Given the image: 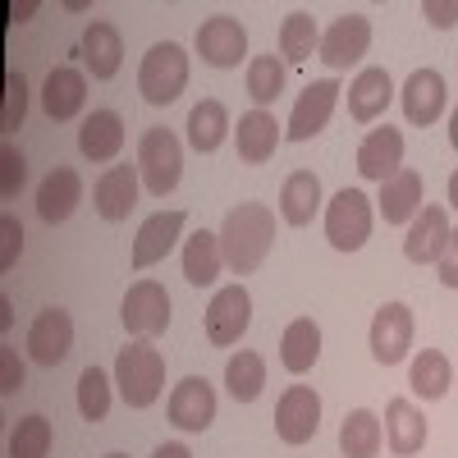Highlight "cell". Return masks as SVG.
Segmentation results:
<instances>
[{"label":"cell","instance_id":"obj_1","mask_svg":"<svg viewBox=\"0 0 458 458\" xmlns=\"http://www.w3.org/2000/svg\"><path fill=\"white\" fill-rule=\"evenodd\" d=\"M271 243H276V211L261 202H239L220 225V252L234 276H252L271 257Z\"/></svg>","mask_w":458,"mask_h":458},{"label":"cell","instance_id":"obj_2","mask_svg":"<svg viewBox=\"0 0 458 458\" xmlns=\"http://www.w3.org/2000/svg\"><path fill=\"white\" fill-rule=\"evenodd\" d=\"M114 390L129 408H151L165 390V358L151 349V339H133L114 358Z\"/></svg>","mask_w":458,"mask_h":458},{"label":"cell","instance_id":"obj_3","mask_svg":"<svg viewBox=\"0 0 458 458\" xmlns=\"http://www.w3.org/2000/svg\"><path fill=\"white\" fill-rule=\"evenodd\" d=\"M188 88V55L179 42H157L142 55L138 69V92L147 106H170L179 101V92Z\"/></svg>","mask_w":458,"mask_h":458},{"label":"cell","instance_id":"obj_4","mask_svg":"<svg viewBox=\"0 0 458 458\" xmlns=\"http://www.w3.org/2000/svg\"><path fill=\"white\" fill-rule=\"evenodd\" d=\"M138 174L151 198H165L179 188L183 174V142L170 129H147L138 142Z\"/></svg>","mask_w":458,"mask_h":458},{"label":"cell","instance_id":"obj_5","mask_svg":"<svg viewBox=\"0 0 458 458\" xmlns=\"http://www.w3.org/2000/svg\"><path fill=\"white\" fill-rule=\"evenodd\" d=\"M371 198L362 188H339L326 207V239L335 252H358L371 239Z\"/></svg>","mask_w":458,"mask_h":458},{"label":"cell","instance_id":"obj_6","mask_svg":"<svg viewBox=\"0 0 458 458\" xmlns=\"http://www.w3.org/2000/svg\"><path fill=\"white\" fill-rule=\"evenodd\" d=\"M252 326V293L243 284H225L216 289L211 308H207V344L216 349H229V344H239Z\"/></svg>","mask_w":458,"mask_h":458},{"label":"cell","instance_id":"obj_7","mask_svg":"<svg viewBox=\"0 0 458 458\" xmlns=\"http://www.w3.org/2000/svg\"><path fill=\"white\" fill-rule=\"evenodd\" d=\"M193 47H198L202 64H211V69H239L248 60V28L234 14H211L198 28Z\"/></svg>","mask_w":458,"mask_h":458},{"label":"cell","instance_id":"obj_8","mask_svg":"<svg viewBox=\"0 0 458 458\" xmlns=\"http://www.w3.org/2000/svg\"><path fill=\"white\" fill-rule=\"evenodd\" d=\"M120 317H124V330H129L133 339H157V335H165V326H170V293H165L157 280H138V284L124 293Z\"/></svg>","mask_w":458,"mask_h":458},{"label":"cell","instance_id":"obj_9","mask_svg":"<svg viewBox=\"0 0 458 458\" xmlns=\"http://www.w3.org/2000/svg\"><path fill=\"white\" fill-rule=\"evenodd\" d=\"M412 330H417V321H412L408 302H386L371 317V358L380 367H399L412 349Z\"/></svg>","mask_w":458,"mask_h":458},{"label":"cell","instance_id":"obj_10","mask_svg":"<svg viewBox=\"0 0 458 458\" xmlns=\"http://www.w3.org/2000/svg\"><path fill=\"white\" fill-rule=\"evenodd\" d=\"M367 47H371V23L358 14V10H349V14H339L326 32H321V60H326V69H335V73H344V69H353L362 55H367Z\"/></svg>","mask_w":458,"mask_h":458},{"label":"cell","instance_id":"obj_11","mask_svg":"<svg viewBox=\"0 0 458 458\" xmlns=\"http://www.w3.org/2000/svg\"><path fill=\"white\" fill-rule=\"evenodd\" d=\"M321 431V394L312 386H289L276 403V436L284 445H308Z\"/></svg>","mask_w":458,"mask_h":458},{"label":"cell","instance_id":"obj_12","mask_svg":"<svg viewBox=\"0 0 458 458\" xmlns=\"http://www.w3.org/2000/svg\"><path fill=\"white\" fill-rule=\"evenodd\" d=\"M335 101H339V83H335V79H317V83H308V88H302V97L293 101V114H289V124H284V138H289V142H308V138H317V133L330 124Z\"/></svg>","mask_w":458,"mask_h":458},{"label":"cell","instance_id":"obj_13","mask_svg":"<svg viewBox=\"0 0 458 458\" xmlns=\"http://www.w3.org/2000/svg\"><path fill=\"white\" fill-rule=\"evenodd\" d=\"M170 422L179 431H207L216 422V390H211V380L207 376H183L179 386L170 390Z\"/></svg>","mask_w":458,"mask_h":458},{"label":"cell","instance_id":"obj_14","mask_svg":"<svg viewBox=\"0 0 458 458\" xmlns=\"http://www.w3.org/2000/svg\"><path fill=\"white\" fill-rule=\"evenodd\" d=\"M449 239H454V229H449V211H445V207H422V211L412 216V225H408L403 257H408L412 266H436V261L445 257Z\"/></svg>","mask_w":458,"mask_h":458},{"label":"cell","instance_id":"obj_15","mask_svg":"<svg viewBox=\"0 0 458 458\" xmlns=\"http://www.w3.org/2000/svg\"><path fill=\"white\" fill-rule=\"evenodd\" d=\"M183 225H188L183 211H157V216H147L142 229H138V239H133V252H129L133 271H151L157 261H165L170 248H174L179 234H183Z\"/></svg>","mask_w":458,"mask_h":458},{"label":"cell","instance_id":"obj_16","mask_svg":"<svg viewBox=\"0 0 458 458\" xmlns=\"http://www.w3.org/2000/svg\"><path fill=\"white\" fill-rule=\"evenodd\" d=\"M399 97H403L408 124H417V129L436 124L440 114H445V101H449V92H445V73H440V69H412Z\"/></svg>","mask_w":458,"mask_h":458},{"label":"cell","instance_id":"obj_17","mask_svg":"<svg viewBox=\"0 0 458 458\" xmlns=\"http://www.w3.org/2000/svg\"><path fill=\"white\" fill-rule=\"evenodd\" d=\"M73 349V321L64 308H47V312H37L32 330H28V353L32 362H42V367H60Z\"/></svg>","mask_w":458,"mask_h":458},{"label":"cell","instance_id":"obj_18","mask_svg":"<svg viewBox=\"0 0 458 458\" xmlns=\"http://www.w3.org/2000/svg\"><path fill=\"white\" fill-rule=\"evenodd\" d=\"M138 165H110L97 183H92V207L101 220H129V211L138 207Z\"/></svg>","mask_w":458,"mask_h":458},{"label":"cell","instance_id":"obj_19","mask_svg":"<svg viewBox=\"0 0 458 458\" xmlns=\"http://www.w3.org/2000/svg\"><path fill=\"white\" fill-rule=\"evenodd\" d=\"M83 106H88V79H83V69L55 64L47 73V83H42V110L51 114L55 124H69Z\"/></svg>","mask_w":458,"mask_h":458},{"label":"cell","instance_id":"obj_20","mask_svg":"<svg viewBox=\"0 0 458 458\" xmlns=\"http://www.w3.org/2000/svg\"><path fill=\"white\" fill-rule=\"evenodd\" d=\"M403 170V133L399 129H371L358 147V174L371 183H386Z\"/></svg>","mask_w":458,"mask_h":458},{"label":"cell","instance_id":"obj_21","mask_svg":"<svg viewBox=\"0 0 458 458\" xmlns=\"http://www.w3.org/2000/svg\"><path fill=\"white\" fill-rule=\"evenodd\" d=\"M79 55H83V64L92 69V79H101V83L114 79V73H120V64H124V37H120V28L106 23V19H92V23L83 28Z\"/></svg>","mask_w":458,"mask_h":458},{"label":"cell","instance_id":"obj_22","mask_svg":"<svg viewBox=\"0 0 458 458\" xmlns=\"http://www.w3.org/2000/svg\"><path fill=\"white\" fill-rule=\"evenodd\" d=\"M79 202H83V179L69 165H55L42 183H37V216H42L47 225L69 220L73 211H79Z\"/></svg>","mask_w":458,"mask_h":458},{"label":"cell","instance_id":"obj_23","mask_svg":"<svg viewBox=\"0 0 458 458\" xmlns=\"http://www.w3.org/2000/svg\"><path fill=\"white\" fill-rule=\"evenodd\" d=\"M380 422H386V445H390L394 458L422 454V445H427V417H422V408H417L412 399H390Z\"/></svg>","mask_w":458,"mask_h":458},{"label":"cell","instance_id":"obj_24","mask_svg":"<svg viewBox=\"0 0 458 458\" xmlns=\"http://www.w3.org/2000/svg\"><path fill=\"white\" fill-rule=\"evenodd\" d=\"M79 151L92 165H110L124 151V120L114 110H92L79 129Z\"/></svg>","mask_w":458,"mask_h":458},{"label":"cell","instance_id":"obj_25","mask_svg":"<svg viewBox=\"0 0 458 458\" xmlns=\"http://www.w3.org/2000/svg\"><path fill=\"white\" fill-rule=\"evenodd\" d=\"M234 138H239V161L243 165H266V161L276 157V147H280L284 133H280L271 110H248V114H239Z\"/></svg>","mask_w":458,"mask_h":458},{"label":"cell","instance_id":"obj_26","mask_svg":"<svg viewBox=\"0 0 458 458\" xmlns=\"http://www.w3.org/2000/svg\"><path fill=\"white\" fill-rule=\"evenodd\" d=\"M225 271V252H220V234L198 229V234L183 239V280L193 289H211Z\"/></svg>","mask_w":458,"mask_h":458},{"label":"cell","instance_id":"obj_27","mask_svg":"<svg viewBox=\"0 0 458 458\" xmlns=\"http://www.w3.org/2000/svg\"><path fill=\"white\" fill-rule=\"evenodd\" d=\"M422 193H427V183L417 170H399L394 179L380 183V216H386V225H412V216L422 211Z\"/></svg>","mask_w":458,"mask_h":458},{"label":"cell","instance_id":"obj_28","mask_svg":"<svg viewBox=\"0 0 458 458\" xmlns=\"http://www.w3.org/2000/svg\"><path fill=\"white\" fill-rule=\"evenodd\" d=\"M394 101V79L386 69H362L358 79L349 83V114L358 124H371L386 114V106Z\"/></svg>","mask_w":458,"mask_h":458},{"label":"cell","instance_id":"obj_29","mask_svg":"<svg viewBox=\"0 0 458 458\" xmlns=\"http://www.w3.org/2000/svg\"><path fill=\"white\" fill-rule=\"evenodd\" d=\"M317 211H321V179L312 170H293L280 188V220L302 229V225H312Z\"/></svg>","mask_w":458,"mask_h":458},{"label":"cell","instance_id":"obj_30","mask_svg":"<svg viewBox=\"0 0 458 458\" xmlns=\"http://www.w3.org/2000/svg\"><path fill=\"white\" fill-rule=\"evenodd\" d=\"M380 445H386V422H380L371 408L344 412V427H339V454L344 458H376Z\"/></svg>","mask_w":458,"mask_h":458},{"label":"cell","instance_id":"obj_31","mask_svg":"<svg viewBox=\"0 0 458 458\" xmlns=\"http://www.w3.org/2000/svg\"><path fill=\"white\" fill-rule=\"evenodd\" d=\"M317 358H321V326L312 317L289 321L284 335H280V362H284V371L302 376V371L317 367Z\"/></svg>","mask_w":458,"mask_h":458},{"label":"cell","instance_id":"obj_32","mask_svg":"<svg viewBox=\"0 0 458 458\" xmlns=\"http://www.w3.org/2000/svg\"><path fill=\"white\" fill-rule=\"evenodd\" d=\"M408 386H412V394L422 399V403L445 399L449 386H454V362L440 349H422V353L412 358V367H408Z\"/></svg>","mask_w":458,"mask_h":458},{"label":"cell","instance_id":"obj_33","mask_svg":"<svg viewBox=\"0 0 458 458\" xmlns=\"http://www.w3.org/2000/svg\"><path fill=\"white\" fill-rule=\"evenodd\" d=\"M225 133H229V110H225V101L207 97V101H198L193 110H188V147H193V151L211 157V151L225 142Z\"/></svg>","mask_w":458,"mask_h":458},{"label":"cell","instance_id":"obj_34","mask_svg":"<svg viewBox=\"0 0 458 458\" xmlns=\"http://www.w3.org/2000/svg\"><path fill=\"white\" fill-rule=\"evenodd\" d=\"M321 51V28L308 10H298L280 23V60L284 64H308Z\"/></svg>","mask_w":458,"mask_h":458},{"label":"cell","instance_id":"obj_35","mask_svg":"<svg viewBox=\"0 0 458 458\" xmlns=\"http://www.w3.org/2000/svg\"><path fill=\"white\" fill-rule=\"evenodd\" d=\"M284 79H289V64L276 55V51H266V55H252L248 60V97L257 101V110H266L271 101H280L284 92Z\"/></svg>","mask_w":458,"mask_h":458},{"label":"cell","instance_id":"obj_36","mask_svg":"<svg viewBox=\"0 0 458 458\" xmlns=\"http://www.w3.org/2000/svg\"><path fill=\"white\" fill-rule=\"evenodd\" d=\"M225 386H229V394H234V403H252L266 386V358L252 353V349H239L225 362Z\"/></svg>","mask_w":458,"mask_h":458},{"label":"cell","instance_id":"obj_37","mask_svg":"<svg viewBox=\"0 0 458 458\" xmlns=\"http://www.w3.org/2000/svg\"><path fill=\"white\" fill-rule=\"evenodd\" d=\"M110 386H114V376L101 371V367H88L79 376V412H83V422H106L110 417Z\"/></svg>","mask_w":458,"mask_h":458},{"label":"cell","instance_id":"obj_38","mask_svg":"<svg viewBox=\"0 0 458 458\" xmlns=\"http://www.w3.org/2000/svg\"><path fill=\"white\" fill-rule=\"evenodd\" d=\"M51 445H55V431L47 417H23L10 436V458H51Z\"/></svg>","mask_w":458,"mask_h":458},{"label":"cell","instance_id":"obj_39","mask_svg":"<svg viewBox=\"0 0 458 458\" xmlns=\"http://www.w3.org/2000/svg\"><path fill=\"white\" fill-rule=\"evenodd\" d=\"M23 114H28V79L19 69L5 73V110H0V133H14L23 129Z\"/></svg>","mask_w":458,"mask_h":458},{"label":"cell","instance_id":"obj_40","mask_svg":"<svg viewBox=\"0 0 458 458\" xmlns=\"http://www.w3.org/2000/svg\"><path fill=\"white\" fill-rule=\"evenodd\" d=\"M23 183H28V161L14 142H5L0 147V198H14Z\"/></svg>","mask_w":458,"mask_h":458},{"label":"cell","instance_id":"obj_41","mask_svg":"<svg viewBox=\"0 0 458 458\" xmlns=\"http://www.w3.org/2000/svg\"><path fill=\"white\" fill-rule=\"evenodd\" d=\"M19 252H23V225L14 216H0V271H14Z\"/></svg>","mask_w":458,"mask_h":458},{"label":"cell","instance_id":"obj_42","mask_svg":"<svg viewBox=\"0 0 458 458\" xmlns=\"http://www.w3.org/2000/svg\"><path fill=\"white\" fill-rule=\"evenodd\" d=\"M23 390V362H19V353L14 349H0V394H19Z\"/></svg>","mask_w":458,"mask_h":458},{"label":"cell","instance_id":"obj_43","mask_svg":"<svg viewBox=\"0 0 458 458\" xmlns=\"http://www.w3.org/2000/svg\"><path fill=\"white\" fill-rule=\"evenodd\" d=\"M422 19L431 23V28H458V0H427L422 5Z\"/></svg>","mask_w":458,"mask_h":458},{"label":"cell","instance_id":"obj_44","mask_svg":"<svg viewBox=\"0 0 458 458\" xmlns=\"http://www.w3.org/2000/svg\"><path fill=\"white\" fill-rule=\"evenodd\" d=\"M436 271H440V284H445V289H458V229H454L445 257L436 261Z\"/></svg>","mask_w":458,"mask_h":458},{"label":"cell","instance_id":"obj_45","mask_svg":"<svg viewBox=\"0 0 458 458\" xmlns=\"http://www.w3.org/2000/svg\"><path fill=\"white\" fill-rule=\"evenodd\" d=\"M37 10H42V5H37V0H23V5H14V10H10V19H14V23H28V19H32Z\"/></svg>","mask_w":458,"mask_h":458},{"label":"cell","instance_id":"obj_46","mask_svg":"<svg viewBox=\"0 0 458 458\" xmlns=\"http://www.w3.org/2000/svg\"><path fill=\"white\" fill-rule=\"evenodd\" d=\"M0 330H5V335L14 330V308H10V298H5V293H0Z\"/></svg>","mask_w":458,"mask_h":458},{"label":"cell","instance_id":"obj_47","mask_svg":"<svg viewBox=\"0 0 458 458\" xmlns=\"http://www.w3.org/2000/svg\"><path fill=\"white\" fill-rule=\"evenodd\" d=\"M151 458H193V454H188V445H161Z\"/></svg>","mask_w":458,"mask_h":458},{"label":"cell","instance_id":"obj_48","mask_svg":"<svg viewBox=\"0 0 458 458\" xmlns=\"http://www.w3.org/2000/svg\"><path fill=\"white\" fill-rule=\"evenodd\" d=\"M449 207H454V211H458V170H454V174H449Z\"/></svg>","mask_w":458,"mask_h":458},{"label":"cell","instance_id":"obj_49","mask_svg":"<svg viewBox=\"0 0 458 458\" xmlns=\"http://www.w3.org/2000/svg\"><path fill=\"white\" fill-rule=\"evenodd\" d=\"M449 142H454V151H458V110L449 114Z\"/></svg>","mask_w":458,"mask_h":458},{"label":"cell","instance_id":"obj_50","mask_svg":"<svg viewBox=\"0 0 458 458\" xmlns=\"http://www.w3.org/2000/svg\"><path fill=\"white\" fill-rule=\"evenodd\" d=\"M106 458H129V454H106Z\"/></svg>","mask_w":458,"mask_h":458}]
</instances>
